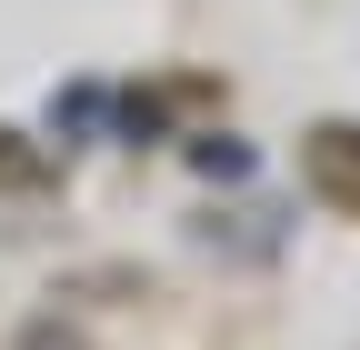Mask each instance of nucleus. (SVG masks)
I'll return each instance as SVG.
<instances>
[{"mask_svg":"<svg viewBox=\"0 0 360 350\" xmlns=\"http://www.w3.org/2000/svg\"><path fill=\"white\" fill-rule=\"evenodd\" d=\"M300 170H310V190H321L330 210L360 221V120H321V130L300 141Z\"/></svg>","mask_w":360,"mask_h":350,"instance_id":"f257e3e1","label":"nucleus"}]
</instances>
